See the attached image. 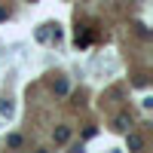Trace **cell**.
Masks as SVG:
<instances>
[{"label":"cell","mask_w":153,"mask_h":153,"mask_svg":"<svg viewBox=\"0 0 153 153\" xmlns=\"http://www.w3.org/2000/svg\"><path fill=\"white\" fill-rule=\"evenodd\" d=\"M0 113H3V117H12V104H9V98H0Z\"/></svg>","instance_id":"277c9868"},{"label":"cell","mask_w":153,"mask_h":153,"mask_svg":"<svg viewBox=\"0 0 153 153\" xmlns=\"http://www.w3.org/2000/svg\"><path fill=\"white\" fill-rule=\"evenodd\" d=\"M52 138H55V144H68L71 141V129H68V126H58Z\"/></svg>","instance_id":"6da1fadb"},{"label":"cell","mask_w":153,"mask_h":153,"mask_svg":"<svg viewBox=\"0 0 153 153\" xmlns=\"http://www.w3.org/2000/svg\"><path fill=\"white\" fill-rule=\"evenodd\" d=\"M55 92H58V95H65V92H68V83H65V80H58V83H55Z\"/></svg>","instance_id":"8992f818"},{"label":"cell","mask_w":153,"mask_h":153,"mask_svg":"<svg viewBox=\"0 0 153 153\" xmlns=\"http://www.w3.org/2000/svg\"><path fill=\"white\" fill-rule=\"evenodd\" d=\"M126 144H129L132 150H141V147H144V138H141V135H135V132H129V138H126Z\"/></svg>","instance_id":"7a4b0ae2"},{"label":"cell","mask_w":153,"mask_h":153,"mask_svg":"<svg viewBox=\"0 0 153 153\" xmlns=\"http://www.w3.org/2000/svg\"><path fill=\"white\" fill-rule=\"evenodd\" d=\"M6 144H9V147H22V135H9Z\"/></svg>","instance_id":"5b68a950"},{"label":"cell","mask_w":153,"mask_h":153,"mask_svg":"<svg viewBox=\"0 0 153 153\" xmlns=\"http://www.w3.org/2000/svg\"><path fill=\"white\" fill-rule=\"evenodd\" d=\"M129 126H132L129 117H117V120H113V129H120V132H129Z\"/></svg>","instance_id":"3957f363"},{"label":"cell","mask_w":153,"mask_h":153,"mask_svg":"<svg viewBox=\"0 0 153 153\" xmlns=\"http://www.w3.org/2000/svg\"><path fill=\"white\" fill-rule=\"evenodd\" d=\"M6 19H9V9H6V6H0V22H6Z\"/></svg>","instance_id":"52a82bcc"}]
</instances>
